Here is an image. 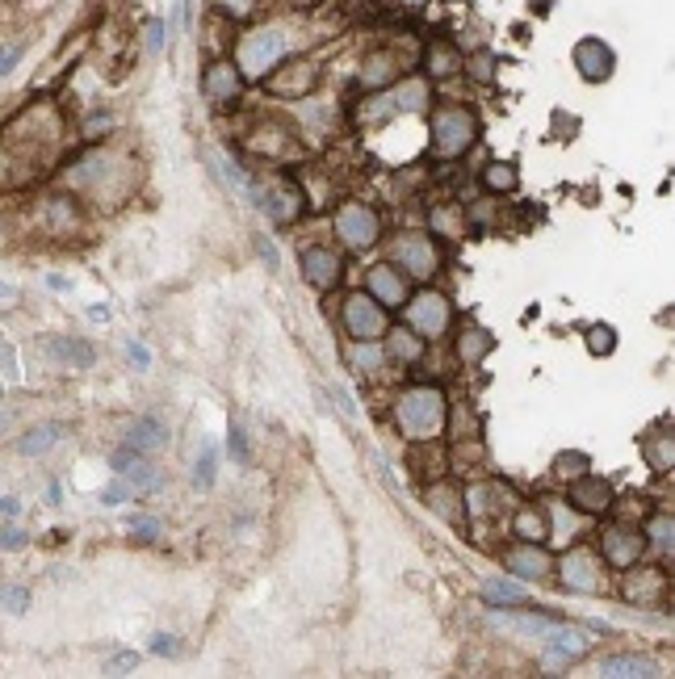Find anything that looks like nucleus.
<instances>
[{"label": "nucleus", "mask_w": 675, "mask_h": 679, "mask_svg": "<svg viewBox=\"0 0 675 679\" xmlns=\"http://www.w3.org/2000/svg\"><path fill=\"white\" fill-rule=\"evenodd\" d=\"M126 445H130V449H139L143 457H147V453H156V449H164V445H168V424L160 420V415H139V420L126 428Z\"/></svg>", "instance_id": "20"}, {"label": "nucleus", "mask_w": 675, "mask_h": 679, "mask_svg": "<svg viewBox=\"0 0 675 679\" xmlns=\"http://www.w3.org/2000/svg\"><path fill=\"white\" fill-rule=\"evenodd\" d=\"M344 332L353 344H365V340H382L390 332V319H386V306L374 302L365 290L361 294H348L344 298Z\"/></svg>", "instance_id": "7"}, {"label": "nucleus", "mask_w": 675, "mask_h": 679, "mask_svg": "<svg viewBox=\"0 0 675 679\" xmlns=\"http://www.w3.org/2000/svg\"><path fill=\"white\" fill-rule=\"evenodd\" d=\"M428 508L437 512V516H445L449 524H466V491L453 487V483L428 487Z\"/></svg>", "instance_id": "25"}, {"label": "nucleus", "mask_w": 675, "mask_h": 679, "mask_svg": "<svg viewBox=\"0 0 675 679\" xmlns=\"http://www.w3.org/2000/svg\"><path fill=\"white\" fill-rule=\"evenodd\" d=\"M21 516V503L13 495H0V520H17Z\"/></svg>", "instance_id": "54"}, {"label": "nucleus", "mask_w": 675, "mask_h": 679, "mask_svg": "<svg viewBox=\"0 0 675 679\" xmlns=\"http://www.w3.org/2000/svg\"><path fill=\"white\" fill-rule=\"evenodd\" d=\"M453 72H462V51H453L449 42H432V47H428V76L445 80Z\"/></svg>", "instance_id": "32"}, {"label": "nucleus", "mask_w": 675, "mask_h": 679, "mask_svg": "<svg viewBox=\"0 0 675 679\" xmlns=\"http://www.w3.org/2000/svg\"><path fill=\"white\" fill-rule=\"evenodd\" d=\"M47 353L68 365V369H93V344L80 340V336H51L47 340Z\"/></svg>", "instance_id": "24"}, {"label": "nucleus", "mask_w": 675, "mask_h": 679, "mask_svg": "<svg viewBox=\"0 0 675 679\" xmlns=\"http://www.w3.org/2000/svg\"><path fill=\"white\" fill-rule=\"evenodd\" d=\"M290 51H294V38H290L286 26H260V30H248L244 38H239L235 68L248 80H265L269 72H277L281 63L290 59Z\"/></svg>", "instance_id": "2"}, {"label": "nucleus", "mask_w": 675, "mask_h": 679, "mask_svg": "<svg viewBox=\"0 0 675 679\" xmlns=\"http://www.w3.org/2000/svg\"><path fill=\"white\" fill-rule=\"evenodd\" d=\"M244 193L256 202V210H265L277 227H286V223H294V218L302 214V189L294 185V181H286V177H269V185H244Z\"/></svg>", "instance_id": "6"}, {"label": "nucleus", "mask_w": 675, "mask_h": 679, "mask_svg": "<svg viewBox=\"0 0 675 679\" xmlns=\"http://www.w3.org/2000/svg\"><path fill=\"white\" fill-rule=\"evenodd\" d=\"M59 441H63V424H34V428L21 432L17 453H21V457H47Z\"/></svg>", "instance_id": "27"}, {"label": "nucleus", "mask_w": 675, "mask_h": 679, "mask_svg": "<svg viewBox=\"0 0 675 679\" xmlns=\"http://www.w3.org/2000/svg\"><path fill=\"white\" fill-rule=\"evenodd\" d=\"M613 499H617V491H613V483H608L604 474H579V478H571V495H566V503L579 508L583 516L608 512V508H613Z\"/></svg>", "instance_id": "12"}, {"label": "nucleus", "mask_w": 675, "mask_h": 679, "mask_svg": "<svg viewBox=\"0 0 675 679\" xmlns=\"http://www.w3.org/2000/svg\"><path fill=\"white\" fill-rule=\"evenodd\" d=\"M491 353H495V336L487 327H466V332L457 336V357H462L466 369H478Z\"/></svg>", "instance_id": "26"}, {"label": "nucleus", "mask_w": 675, "mask_h": 679, "mask_svg": "<svg viewBox=\"0 0 675 679\" xmlns=\"http://www.w3.org/2000/svg\"><path fill=\"white\" fill-rule=\"evenodd\" d=\"M390 260H395V269H399L403 277L428 281L432 273L441 269V248H437V239H432V235L407 231V235H399L395 244H390Z\"/></svg>", "instance_id": "4"}, {"label": "nucleus", "mask_w": 675, "mask_h": 679, "mask_svg": "<svg viewBox=\"0 0 675 679\" xmlns=\"http://www.w3.org/2000/svg\"><path fill=\"white\" fill-rule=\"evenodd\" d=\"M541 508H546V524H550V537H554V541H575V537L583 533V512L571 508L566 499H546Z\"/></svg>", "instance_id": "21"}, {"label": "nucleus", "mask_w": 675, "mask_h": 679, "mask_svg": "<svg viewBox=\"0 0 675 679\" xmlns=\"http://www.w3.org/2000/svg\"><path fill=\"white\" fill-rule=\"evenodd\" d=\"M424 344H428V340H424V336H416L411 327H407V332H403V327H395V332H386V336H382L386 361H399V365H420Z\"/></svg>", "instance_id": "22"}, {"label": "nucleus", "mask_w": 675, "mask_h": 679, "mask_svg": "<svg viewBox=\"0 0 675 679\" xmlns=\"http://www.w3.org/2000/svg\"><path fill=\"white\" fill-rule=\"evenodd\" d=\"M130 495H135V491L126 487V478H118V483H110V487L101 491V503H105V508H118V503H126Z\"/></svg>", "instance_id": "47"}, {"label": "nucleus", "mask_w": 675, "mask_h": 679, "mask_svg": "<svg viewBox=\"0 0 675 679\" xmlns=\"http://www.w3.org/2000/svg\"><path fill=\"white\" fill-rule=\"evenodd\" d=\"M336 235L353 252H365V248H374L382 239V218H378L374 206H365V202H344L336 210Z\"/></svg>", "instance_id": "9"}, {"label": "nucleus", "mask_w": 675, "mask_h": 679, "mask_svg": "<svg viewBox=\"0 0 675 679\" xmlns=\"http://www.w3.org/2000/svg\"><path fill=\"white\" fill-rule=\"evenodd\" d=\"M126 361L135 369H151V348L139 344V340H126Z\"/></svg>", "instance_id": "48"}, {"label": "nucleus", "mask_w": 675, "mask_h": 679, "mask_svg": "<svg viewBox=\"0 0 675 679\" xmlns=\"http://www.w3.org/2000/svg\"><path fill=\"white\" fill-rule=\"evenodd\" d=\"M227 453L235 457L239 466L252 462V453H248V432H244V424H235V420H231V428H227Z\"/></svg>", "instance_id": "41"}, {"label": "nucleus", "mask_w": 675, "mask_h": 679, "mask_svg": "<svg viewBox=\"0 0 675 679\" xmlns=\"http://www.w3.org/2000/svg\"><path fill=\"white\" fill-rule=\"evenodd\" d=\"M646 554V533L638 524H604L600 529V562L613 571H629L638 558Z\"/></svg>", "instance_id": "8"}, {"label": "nucleus", "mask_w": 675, "mask_h": 679, "mask_svg": "<svg viewBox=\"0 0 675 679\" xmlns=\"http://www.w3.org/2000/svg\"><path fill=\"white\" fill-rule=\"evenodd\" d=\"M0 608L13 612V617H21V612L30 608V587H21V583H0Z\"/></svg>", "instance_id": "39"}, {"label": "nucleus", "mask_w": 675, "mask_h": 679, "mask_svg": "<svg viewBox=\"0 0 675 679\" xmlns=\"http://www.w3.org/2000/svg\"><path fill=\"white\" fill-rule=\"evenodd\" d=\"M214 478H219V449L206 445V449H202V457L193 462V487H198V491H210V487H214Z\"/></svg>", "instance_id": "36"}, {"label": "nucleus", "mask_w": 675, "mask_h": 679, "mask_svg": "<svg viewBox=\"0 0 675 679\" xmlns=\"http://www.w3.org/2000/svg\"><path fill=\"white\" fill-rule=\"evenodd\" d=\"M462 68H466L478 84H491V80H495V55L483 51V55H474V59H462Z\"/></svg>", "instance_id": "42"}, {"label": "nucleus", "mask_w": 675, "mask_h": 679, "mask_svg": "<svg viewBox=\"0 0 675 679\" xmlns=\"http://www.w3.org/2000/svg\"><path fill=\"white\" fill-rule=\"evenodd\" d=\"M395 424H399V432L407 436V441H416V445H428V441H437V436H445V424H449V394H445V386L416 382V386L399 390Z\"/></svg>", "instance_id": "1"}, {"label": "nucleus", "mask_w": 675, "mask_h": 679, "mask_svg": "<svg viewBox=\"0 0 675 679\" xmlns=\"http://www.w3.org/2000/svg\"><path fill=\"white\" fill-rule=\"evenodd\" d=\"M600 675H608V679H655V675H663V667L655 659H646V654H608V659H600Z\"/></svg>", "instance_id": "19"}, {"label": "nucleus", "mask_w": 675, "mask_h": 679, "mask_svg": "<svg viewBox=\"0 0 675 679\" xmlns=\"http://www.w3.org/2000/svg\"><path fill=\"white\" fill-rule=\"evenodd\" d=\"M118 478H126V487L135 491V495H156V491L164 487V470H156L151 462H139V466H130V470H122Z\"/></svg>", "instance_id": "30"}, {"label": "nucleus", "mask_w": 675, "mask_h": 679, "mask_svg": "<svg viewBox=\"0 0 675 679\" xmlns=\"http://www.w3.org/2000/svg\"><path fill=\"white\" fill-rule=\"evenodd\" d=\"M587 453H558L554 457V474L562 478V483H571V478H579V474H587Z\"/></svg>", "instance_id": "40"}, {"label": "nucleus", "mask_w": 675, "mask_h": 679, "mask_svg": "<svg viewBox=\"0 0 675 679\" xmlns=\"http://www.w3.org/2000/svg\"><path fill=\"white\" fill-rule=\"evenodd\" d=\"M512 537L516 541H550L546 508H537V503H520V508H512Z\"/></svg>", "instance_id": "23"}, {"label": "nucleus", "mask_w": 675, "mask_h": 679, "mask_svg": "<svg viewBox=\"0 0 675 679\" xmlns=\"http://www.w3.org/2000/svg\"><path fill=\"white\" fill-rule=\"evenodd\" d=\"M642 533H646V545H655L659 554H671V550H675V520H671L667 512H659Z\"/></svg>", "instance_id": "35"}, {"label": "nucleus", "mask_w": 675, "mask_h": 679, "mask_svg": "<svg viewBox=\"0 0 675 679\" xmlns=\"http://www.w3.org/2000/svg\"><path fill=\"white\" fill-rule=\"evenodd\" d=\"M151 654H156V659H177L181 654L177 633H151Z\"/></svg>", "instance_id": "44"}, {"label": "nucleus", "mask_w": 675, "mask_h": 679, "mask_svg": "<svg viewBox=\"0 0 675 679\" xmlns=\"http://www.w3.org/2000/svg\"><path fill=\"white\" fill-rule=\"evenodd\" d=\"M239 89H244V76H239L235 63H210L202 72V93L214 105H231L239 101Z\"/></svg>", "instance_id": "17"}, {"label": "nucleus", "mask_w": 675, "mask_h": 679, "mask_svg": "<svg viewBox=\"0 0 675 679\" xmlns=\"http://www.w3.org/2000/svg\"><path fill=\"white\" fill-rule=\"evenodd\" d=\"M571 59H575V72H579L587 84L608 80V76H613V68H617V55H613V47H608L604 38H579L575 51H571Z\"/></svg>", "instance_id": "13"}, {"label": "nucleus", "mask_w": 675, "mask_h": 679, "mask_svg": "<svg viewBox=\"0 0 675 679\" xmlns=\"http://www.w3.org/2000/svg\"><path fill=\"white\" fill-rule=\"evenodd\" d=\"M587 646H592V638H587L583 629H575V625H562V621H558V625L546 633V659H550V663L583 659Z\"/></svg>", "instance_id": "18"}, {"label": "nucleus", "mask_w": 675, "mask_h": 679, "mask_svg": "<svg viewBox=\"0 0 675 679\" xmlns=\"http://www.w3.org/2000/svg\"><path fill=\"white\" fill-rule=\"evenodd\" d=\"M554 571H562V583L571 591H583V596H596V591H604V562L596 550H571L562 554V562H554Z\"/></svg>", "instance_id": "10"}, {"label": "nucleus", "mask_w": 675, "mask_h": 679, "mask_svg": "<svg viewBox=\"0 0 675 679\" xmlns=\"http://www.w3.org/2000/svg\"><path fill=\"white\" fill-rule=\"evenodd\" d=\"M89 319H101V323H105V319H110V306H89Z\"/></svg>", "instance_id": "57"}, {"label": "nucleus", "mask_w": 675, "mask_h": 679, "mask_svg": "<svg viewBox=\"0 0 675 679\" xmlns=\"http://www.w3.org/2000/svg\"><path fill=\"white\" fill-rule=\"evenodd\" d=\"M399 76V55H369L365 59V84L369 89H382Z\"/></svg>", "instance_id": "34"}, {"label": "nucleus", "mask_w": 675, "mask_h": 679, "mask_svg": "<svg viewBox=\"0 0 675 679\" xmlns=\"http://www.w3.org/2000/svg\"><path fill=\"white\" fill-rule=\"evenodd\" d=\"M332 399H336V407L348 415V420H357V403H353V394H348L344 386H336V390H332Z\"/></svg>", "instance_id": "49"}, {"label": "nucleus", "mask_w": 675, "mask_h": 679, "mask_svg": "<svg viewBox=\"0 0 675 679\" xmlns=\"http://www.w3.org/2000/svg\"><path fill=\"white\" fill-rule=\"evenodd\" d=\"M256 252H260V260H265V265H269V269H281V256H277V248L269 244V239H265V235H260V239H256Z\"/></svg>", "instance_id": "50"}, {"label": "nucleus", "mask_w": 675, "mask_h": 679, "mask_svg": "<svg viewBox=\"0 0 675 679\" xmlns=\"http://www.w3.org/2000/svg\"><path fill=\"white\" fill-rule=\"evenodd\" d=\"M625 575V600L634 604H663V591H667V575L659 571V566H629Z\"/></svg>", "instance_id": "16"}, {"label": "nucleus", "mask_w": 675, "mask_h": 679, "mask_svg": "<svg viewBox=\"0 0 675 679\" xmlns=\"http://www.w3.org/2000/svg\"><path fill=\"white\" fill-rule=\"evenodd\" d=\"M298 265H302V281H307V286H315V290H323V294H328L336 281L344 277V256H340L336 248H323V244L302 248V252H298Z\"/></svg>", "instance_id": "11"}, {"label": "nucleus", "mask_w": 675, "mask_h": 679, "mask_svg": "<svg viewBox=\"0 0 675 679\" xmlns=\"http://www.w3.org/2000/svg\"><path fill=\"white\" fill-rule=\"evenodd\" d=\"M139 462H143V453L130 449V445H122V449L110 453V470H114V474H122V470H130V466H139Z\"/></svg>", "instance_id": "46"}, {"label": "nucleus", "mask_w": 675, "mask_h": 679, "mask_svg": "<svg viewBox=\"0 0 675 679\" xmlns=\"http://www.w3.org/2000/svg\"><path fill=\"white\" fill-rule=\"evenodd\" d=\"M587 353H592V357L617 353V327H608V323H592V327H587Z\"/></svg>", "instance_id": "37"}, {"label": "nucleus", "mask_w": 675, "mask_h": 679, "mask_svg": "<svg viewBox=\"0 0 675 679\" xmlns=\"http://www.w3.org/2000/svg\"><path fill=\"white\" fill-rule=\"evenodd\" d=\"M126 533H130V541L151 545V541L164 533V524H160V516H130V520H126Z\"/></svg>", "instance_id": "38"}, {"label": "nucleus", "mask_w": 675, "mask_h": 679, "mask_svg": "<svg viewBox=\"0 0 675 679\" xmlns=\"http://www.w3.org/2000/svg\"><path fill=\"white\" fill-rule=\"evenodd\" d=\"M403 306H407V327H411L416 336H424V340H437V336H445L449 327H453V306H449V298L437 294V290L411 294Z\"/></svg>", "instance_id": "5"}, {"label": "nucleus", "mask_w": 675, "mask_h": 679, "mask_svg": "<svg viewBox=\"0 0 675 679\" xmlns=\"http://www.w3.org/2000/svg\"><path fill=\"white\" fill-rule=\"evenodd\" d=\"M223 13H235V17H248L252 13V0H219Z\"/></svg>", "instance_id": "53"}, {"label": "nucleus", "mask_w": 675, "mask_h": 679, "mask_svg": "<svg viewBox=\"0 0 675 679\" xmlns=\"http://www.w3.org/2000/svg\"><path fill=\"white\" fill-rule=\"evenodd\" d=\"M147 51L151 55L164 51V21H151V26H147Z\"/></svg>", "instance_id": "52"}, {"label": "nucleus", "mask_w": 675, "mask_h": 679, "mask_svg": "<svg viewBox=\"0 0 675 679\" xmlns=\"http://www.w3.org/2000/svg\"><path fill=\"white\" fill-rule=\"evenodd\" d=\"M483 600L491 608H529V591L520 583H512V579H491L483 587Z\"/></svg>", "instance_id": "29"}, {"label": "nucleus", "mask_w": 675, "mask_h": 679, "mask_svg": "<svg viewBox=\"0 0 675 679\" xmlns=\"http://www.w3.org/2000/svg\"><path fill=\"white\" fill-rule=\"evenodd\" d=\"M483 185H487L491 193H516L520 172H516V164H508V160H491V164L483 168Z\"/></svg>", "instance_id": "33"}, {"label": "nucleus", "mask_w": 675, "mask_h": 679, "mask_svg": "<svg viewBox=\"0 0 675 679\" xmlns=\"http://www.w3.org/2000/svg\"><path fill=\"white\" fill-rule=\"evenodd\" d=\"M17 59H21V47L13 42V47H0V76H9L13 68H17Z\"/></svg>", "instance_id": "51"}, {"label": "nucleus", "mask_w": 675, "mask_h": 679, "mask_svg": "<svg viewBox=\"0 0 675 679\" xmlns=\"http://www.w3.org/2000/svg\"><path fill=\"white\" fill-rule=\"evenodd\" d=\"M348 361H353V369H357V374L374 378L378 369L386 365V348H382V340H365V344H353V353H348Z\"/></svg>", "instance_id": "31"}, {"label": "nucleus", "mask_w": 675, "mask_h": 679, "mask_svg": "<svg viewBox=\"0 0 675 679\" xmlns=\"http://www.w3.org/2000/svg\"><path fill=\"white\" fill-rule=\"evenodd\" d=\"M449 5H462V0H449Z\"/></svg>", "instance_id": "59"}, {"label": "nucleus", "mask_w": 675, "mask_h": 679, "mask_svg": "<svg viewBox=\"0 0 675 679\" xmlns=\"http://www.w3.org/2000/svg\"><path fill=\"white\" fill-rule=\"evenodd\" d=\"M47 286H51V290H59V294H68V290H72V281H68V277H47Z\"/></svg>", "instance_id": "56"}, {"label": "nucleus", "mask_w": 675, "mask_h": 679, "mask_svg": "<svg viewBox=\"0 0 675 679\" xmlns=\"http://www.w3.org/2000/svg\"><path fill=\"white\" fill-rule=\"evenodd\" d=\"M13 294H17L13 286H0V298H13Z\"/></svg>", "instance_id": "58"}, {"label": "nucleus", "mask_w": 675, "mask_h": 679, "mask_svg": "<svg viewBox=\"0 0 675 679\" xmlns=\"http://www.w3.org/2000/svg\"><path fill=\"white\" fill-rule=\"evenodd\" d=\"M26 545H30V533L13 529V524H0V550H5V554H17V550H26Z\"/></svg>", "instance_id": "45"}, {"label": "nucleus", "mask_w": 675, "mask_h": 679, "mask_svg": "<svg viewBox=\"0 0 675 679\" xmlns=\"http://www.w3.org/2000/svg\"><path fill=\"white\" fill-rule=\"evenodd\" d=\"M478 139V118L466 105H437L428 118V147L437 160H457L466 156Z\"/></svg>", "instance_id": "3"}, {"label": "nucleus", "mask_w": 675, "mask_h": 679, "mask_svg": "<svg viewBox=\"0 0 675 679\" xmlns=\"http://www.w3.org/2000/svg\"><path fill=\"white\" fill-rule=\"evenodd\" d=\"M9 432H13V407H9L5 399H0V441H5Z\"/></svg>", "instance_id": "55"}, {"label": "nucleus", "mask_w": 675, "mask_h": 679, "mask_svg": "<svg viewBox=\"0 0 675 679\" xmlns=\"http://www.w3.org/2000/svg\"><path fill=\"white\" fill-rule=\"evenodd\" d=\"M365 294L374 298V302H382L386 311H395V306H403L411 294H407V277L395 269V265H378V269H369V277H365Z\"/></svg>", "instance_id": "15"}, {"label": "nucleus", "mask_w": 675, "mask_h": 679, "mask_svg": "<svg viewBox=\"0 0 675 679\" xmlns=\"http://www.w3.org/2000/svg\"><path fill=\"white\" fill-rule=\"evenodd\" d=\"M504 566L516 579H546L554 571V554L546 550V541H516L504 554Z\"/></svg>", "instance_id": "14"}, {"label": "nucleus", "mask_w": 675, "mask_h": 679, "mask_svg": "<svg viewBox=\"0 0 675 679\" xmlns=\"http://www.w3.org/2000/svg\"><path fill=\"white\" fill-rule=\"evenodd\" d=\"M135 667H139V654H135V650H118V654H110V659L101 663L105 675H126V671H135Z\"/></svg>", "instance_id": "43"}, {"label": "nucleus", "mask_w": 675, "mask_h": 679, "mask_svg": "<svg viewBox=\"0 0 675 679\" xmlns=\"http://www.w3.org/2000/svg\"><path fill=\"white\" fill-rule=\"evenodd\" d=\"M642 453H646V466L655 470V474H671V466H675V445H671L667 432H646V436H642Z\"/></svg>", "instance_id": "28"}]
</instances>
